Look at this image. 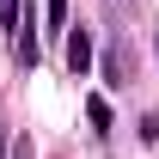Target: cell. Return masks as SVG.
I'll return each mask as SVG.
<instances>
[{"label":"cell","instance_id":"cell-6","mask_svg":"<svg viewBox=\"0 0 159 159\" xmlns=\"http://www.w3.org/2000/svg\"><path fill=\"white\" fill-rule=\"evenodd\" d=\"M6 159H31V135H19V141H12V153H6Z\"/></svg>","mask_w":159,"mask_h":159},{"label":"cell","instance_id":"cell-1","mask_svg":"<svg viewBox=\"0 0 159 159\" xmlns=\"http://www.w3.org/2000/svg\"><path fill=\"white\" fill-rule=\"evenodd\" d=\"M67 67H74L80 80L92 67V31H86V25H67Z\"/></svg>","mask_w":159,"mask_h":159},{"label":"cell","instance_id":"cell-7","mask_svg":"<svg viewBox=\"0 0 159 159\" xmlns=\"http://www.w3.org/2000/svg\"><path fill=\"white\" fill-rule=\"evenodd\" d=\"M153 55H159V31H153Z\"/></svg>","mask_w":159,"mask_h":159},{"label":"cell","instance_id":"cell-5","mask_svg":"<svg viewBox=\"0 0 159 159\" xmlns=\"http://www.w3.org/2000/svg\"><path fill=\"white\" fill-rule=\"evenodd\" d=\"M43 19L61 31V25H67V0H43Z\"/></svg>","mask_w":159,"mask_h":159},{"label":"cell","instance_id":"cell-3","mask_svg":"<svg viewBox=\"0 0 159 159\" xmlns=\"http://www.w3.org/2000/svg\"><path fill=\"white\" fill-rule=\"evenodd\" d=\"M104 80H110V86H129V61H122L116 49H110V55H104Z\"/></svg>","mask_w":159,"mask_h":159},{"label":"cell","instance_id":"cell-2","mask_svg":"<svg viewBox=\"0 0 159 159\" xmlns=\"http://www.w3.org/2000/svg\"><path fill=\"white\" fill-rule=\"evenodd\" d=\"M86 122H92L98 135H110V104H104V98H86Z\"/></svg>","mask_w":159,"mask_h":159},{"label":"cell","instance_id":"cell-4","mask_svg":"<svg viewBox=\"0 0 159 159\" xmlns=\"http://www.w3.org/2000/svg\"><path fill=\"white\" fill-rule=\"evenodd\" d=\"M19 12H25V0H0V31H12V25H19Z\"/></svg>","mask_w":159,"mask_h":159}]
</instances>
